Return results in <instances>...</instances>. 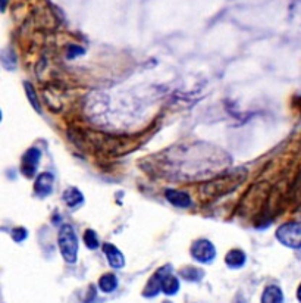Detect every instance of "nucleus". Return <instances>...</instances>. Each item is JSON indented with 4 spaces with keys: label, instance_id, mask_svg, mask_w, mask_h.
Returning a JSON list of instances; mask_svg holds the SVG:
<instances>
[{
    "label": "nucleus",
    "instance_id": "nucleus-1",
    "mask_svg": "<svg viewBox=\"0 0 301 303\" xmlns=\"http://www.w3.org/2000/svg\"><path fill=\"white\" fill-rule=\"evenodd\" d=\"M57 244L62 253V258L65 259L66 263H75L78 259V250H80V242L78 237L69 224H63L59 228L57 234Z\"/></svg>",
    "mask_w": 301,
    "mask_h": 303
},
{
    "label": "nucleus",
    "instance_id": "nucleus-2",
    "mask_svg": "<svg viewBox=\"0 0 301 303\" xmlns=\"http://www.w3.org/2000/svg\"><path fill=\"white\" fill-rule=\"evenodd\" d=\"M276 239L281 244L290 249H300L301 247V224L299 221H290L282 224L276 230Z\"/></svg>",
    "mask_w": 301,
    "mask_h": 303
},
{
    "label": "nucleus",
    "instance_id": "nucleus-3",
    "mask_svg": "<svg viewBox=\"0 0 301 303\" xmlns=\"http://www.w3.org/2000/svg\"><path fill=\"white\" fill-rule=\"evenodd\" d=\"M191 256L200 263H210L216 258V247L210 240H196L191 246Z\"/></svg>",
    "mask_w": 301,
    "mask_h": 303
},
{
    "label": "nucleus",
    "instance_id": "nucleus-4",
    "mask_svg": "<svg viewBox=\"0 0 301 303\" xmlns=\"http://www.w3.org/2000/svg\"><path fill=\"white\" fill-rule=\"evenodd\" d=\"M40 158H42V153L37 147L28 149L22 156L21 173L24 174L27 178L34 177V174L37 171V167H39V162H40Z\"/></svg>",
    "mask_w": 301,
    "mask_h": 303
},
{
    "label": "nucleus",
    "instance_id": "nucleus-5",
    "mask_svg": "<svg viewBox=\"0 0 301 303\" xmlns=\"http://www.w3.org/2000/svg\"><path fill=\"white\" fill-rule=\"evenodd\" d=\"M171 271H172V266H171V265H165V266H162L160 269H157V271L154 272V275L149 280V283H147V286H146L143 295H144L146 298H153V296H156V295L160 292V283H162L163 277L168 275V274H171Z\"/></svg>",
    "mask_w": 301,
    "mask_h": 303
},
{
    "label": "nucleus",
    "instance_id": "nucleus-6",
    "mask_svg": "<svg viewBox=\"0 0 301 303\" xmlns=\"http://www.w3.org/2000/svg\"><path fill=\"white\" fill-rule=\"evenodd\" d=\"M103 252L106 255V258L109 260V265L112 268H122L125 265V256L124 253L112 243H104L103 244Z\"/></svg>",
    "mask_w": 301,
    "mask_h": 303
},
{
    "label": "nucleus",
    "instance_id": "nucleus-7",
    "mask_svg": "<svg viewBox=\"0 0 301 303\" xmlns=\"http://www.w3.org/2000/svg\"><path fill=\"white\" fill-rule=\"evenodd\" d=\"M53 182H54V177L50 173H43L40 174L36 180V184H34V191L42 196L46 197L51 193L53 190Z\"/></svg>",
    "mask_w": 301,
    "mask_h": 303
},
{
    "label": "nucleus",
    "instance_id": "nucleus-8",
    "mask_svg": "<svg viewBox=\"0 0 301 303\" xmlns=\"http://www.w3.org/2000/svg\"><path fill=\"white\" fill-rule=\"evenodd\" d=\"M166 200L176 206V208H188L191 206V197L187 191H179V190H166L165 193Z\"/></svg>",
    "mask_w": 301,
    "mask_h": 303
},
{
    "label": "nucleus",
    "instance_id": "nucleus-9",
    "mask_svg": "<svg viewBox=\"0 0 301 303\" xmlns=\"http://www.w3.org/2000/svg\"><path fill=\"white\" fill-rule=\"evenodd\" d=\"M63 200L69 208H77V206L83 205L84 196L77 187H69L63 191Z\"/></svg>",
    "mask_w": 301,
    "mask_h": 303
},
{
    "label": "nucleus",
    "instance_id": "nucleus-10",
    "mask_svg": "<svg viewBox=\"0 0 301 303\" xmlns=\"http://www.w3.org/2000/svg\"><path fill=\"white\" fill-rule=\"evenodd\" d=\"M246 260H247L246 253H244L243 250H240V249H232V250H229V252L226 253V256H225L226 265H228L229 268H234V269L244 266Z\"/></svg>",
    "mask_w": 301,
    "mask_h": 303
},
{
    "label": "nucleus",
    "instance_id": "nucleus-11",
    "mask_svg": "<svg viewBox=\"0 0 301 303\" xmlns=\"http://www.w3.org/2000/svg\"><path fill=\"white\" fill-rule=\"evenodd\" d=\"M261 303H284V295L282 290L278 286H269L264 289Z\"/></svg>",
    "mask_w": 301,
    "mask_h": 303
},
{
    "label": "nucleus",
    "instance_id": "nucleus-12",
    "mask_svg": "<svg viewBox=\"0 0 301 303\" xmlns=\"http://www.w3.org/2000/svg\"><path fill=\"white\" fill-rule=\"evenodd\" d=\"M160 290H162L165 295H168V296H173V295L178 293V290H179V281H178L176 277H173L172 272L163 277V280H162V283H160Z\"/></svg>",
    "mask_w": 301,
    "mask_h": 303
},
{
    "label": "nucleus",
    "instance_id": "nucleus-13",
    "mask_svg": "<svg viewBox=\"0 0 301 303\" xmlns=\"http://www.w3.org/2000/svg\"><path fill=\"white\" fill-rule=\"evenodd\" d=\"M99 287L104 293H110L118 287V278L113 274H104L99 280Z\"/></svg>",
    "mask_w": 301,
    "mask_h": 303
},
{
    "label": "nucleus",
    "instance_id": "nucleus-14",
    "mask_svg": "<svg viewBox=\"0 0 301 303\" xmlns=\"http://www.w3.org/2000/svg\"><path fill=\"white\" fill-rule=\"evenodd\" d=\"M181 275L187 281H200L203 278L204 272L196 266H185L184 269H181Z\"/></svg>",
    "mask_w": 301,
    "mask_h": 303
},
{
    "label": "nucleus",
    "instance_id": "nucleus-15",
    "mask_svg": "<svg viewBox=\"0 0 301 303\" xmlns=\"http://www.w3.org/2000/svg\"><path fill=\"white\" fill-rule=\"evenodd\" d=\"M84 243H86L87 247L91 249V250H96V249L100 246V242H99V239H97L96 231L87 230L86 233H84Z\"/></svg>",
    "mask_w": 301,
    "mask_h": 303
},
{
    "label": "nucleus",
    "instance_id": "nucleus-16",
    "mask_svg": "<svg viewBox=\"0 0 301 303\" xmlns=\"http://www.w3.org/2000/svg\"><path fill=\"white\" fill-rule=\"evenodd\" d=\"M24 86H25V91H27V96H28V100H30V103H31V105L34 106V109H36L37 112H42L40 100L37 99V94H36V90H34V87L31 86L30 83H25Z\"/></svg>",
    "mask_w": 301,
    "mask_h": 303
},
{
    "label": "nucleus",
    "instance_id": "nucleus-17",
    "mask_svg": "<svg viewBox=\"0 0 301 303\" xmlns=\"http://www.w3.org/2000/svg\"><path fill=\"white\" fill-rule=\"evenodd\" d=\"M10 234H12V239L19 243V242H24V240L27 239L28 231H27L25 228H22V227H18V228H13Z\"/></svg>",
    "mask_w": 301,
    "mask_h": 303
},
{
    "label": "nucleus",
    "instance_id": "nucleus-18",
    "mask_svg": "<svg viewBox=\"0 0 301 303\" xmlns=\"http://www.w3.org/2000/svg\"><path fill=\"white\" fill-rule=\"evenodd\" d=\"M84 53V49L78 47V46H69V53H68V58H74L77 55H83Z\"/></svg>",
    "mask_w": 301,
    "mask_h": 303
},
{
    "label": "nucleus",
    "instance_id": "nucleus-19",
    "mask_svg": "<svg viewBox=\"0 0 301 303\" xmlns=\"http://www.w3.org/2000/svg\"><path fill=\"white\" fill-rule=\"evenodd\" d=\"M4 6H6V0H0V9L4 10Z\"/></svg>",
    "mask_w": 301,
    "mask_h": 303
},
{
    "label": "nucleus",
    "instance_id": "nucleus-20",
    "mask_svg": "<svg viewBox=\"0 0 301 303\" xmlns=\"http://www.w3.org/2000/svg\"><path fill=\"white\" fill-rule=\"evenodd\" d=\"M0 121H1V111H0Z\"/></svg>",
    "mask_w": 301,
    "mask_h": 303
}]
</instances>
